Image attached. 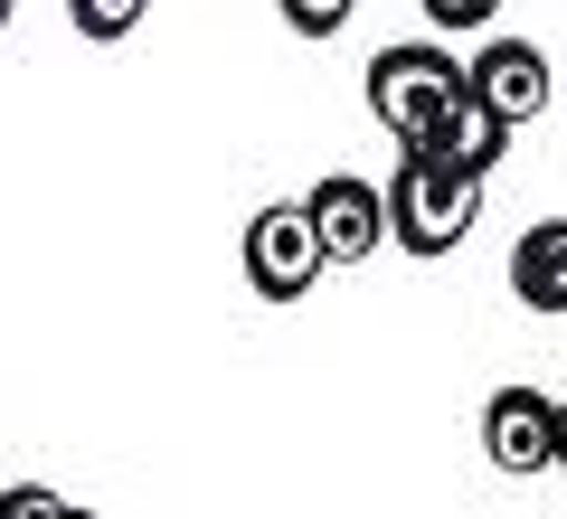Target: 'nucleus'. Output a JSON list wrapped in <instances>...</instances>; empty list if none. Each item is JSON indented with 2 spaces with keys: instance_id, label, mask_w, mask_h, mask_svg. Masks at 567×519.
<instances>
[{
  "instance_id": "nucleus-13",
  "label": "nucleus",
  "mask_w": 567,
  "mask_h": 519,
  "mask_svg": "<svg viewBox=\"0 0 567 519\" xmlns=\"http://www.w3.org/2000/svg\"><path fill=\"white\" fill-rule=\"evenodd\" d=\"M548 473H567V397H558V463H548Z\"/></svg>"
},
{
  "instance_id": "nucleus-14",
  "label": "nucleus",
  "mask_w": 567,
  "mask_h": 519,
  "mask_svg": "<svg viewBox=\"0 0 567 519\" xmlns=\"http://www.w3.org/2000/svg\"><path fill=\"white\" fill-rule=\"evenodd\" d=\"M10 10H20V0H0V29H10Z\"/></svg>"
},
{
  "instance_id": "nucleus-9",
  "label": "nucleus",
  "mask_w": 567,
  "mask_h": 519,
  "mask_svg": "<svg viewBox=\"0 0 567 519\" xmlns=\"http://www.w3.org/2000/svg\"><path fill=\"white\" fill-rule=\"evenodd\" d=\"M152 0H66V20H76V39H95V48H114L123 29L142 20Z\"/></svg>"
},
{
  "instance_id": "nucleus-7",
  "label": "nucleus",
  "mask_w": 567,
  "mask_h": 519,
  "mask_svg": "<svg viewBox=\"0 0 567 519\" xmlns=\"http://www.w3.org/2000/svg\"><path fill=\"white\" fill-rule=\"evenodd\" d=\"M502 142H511V123L492 114V104L473 95V85H454V95H445V114L425 123V142H416V152H425V160H454V170H492V160H502Z\"/></svg>"
},
{
  "instance_id": "nucleus-2",
  "label": "nucleus",
  "mask_w": 567,
  "mask_h": 519,
  "mask_svg": "<svg viewBox=\"0 0 567 519\" xmlns=\"http://www.w3.org/2000/svg\"><path fill=\"white\" fill-rule=\"evenodd\" d=\"M454 85H464V66H454L435 39L379 48V58H369V114H379L388 133L406 142V152H416V142H425V123L445 114V95H454Z\"/></svg>"
},
{
  "instance_id": "nucleus-15",
  "label": "nucleus",
  "mask_w": 567,
  "mask_h": 519,
  "mask_svg": "<svg viewBox=\"0 0 567 519\" xmlns=\"http://www.w3.org/2000/svg\"><path fill=\"white\" fill-rule=\"evenodd\" d=\"M66 519H95V510H76V500H66Z\"/></svg>"
},
{
  "instance_id": "nucleus-6",
  "label": "nucleus",
  "mask_w": 567,
  "mask_h": 519,
  "mask_svg": "<svg viewBox=\"0 0 567 519\" xmlns=\"http://www.w3.org/2000/svg\"><path fill=\"white\" fill-rule=\"evenodd\" d=\"M464 85L492 104L502 123H529V114H548V58L529 39H483V58L464 66Z\"/></svg>"
},
{
  "instance_id": "nucleus-12",
  "label": "nucleus",
  "mask_w": 567,
  "mask_h": 519,
  "mask_svg": "<svg viewBox=\"0 0 567 519\" xmlns=\"http://www.w3.org/2000/svg\"><path fill=\"white\" fill-rule=\"evenodd\" d=\"M416 10H425L435 29H483L492 10H502V0H416Z\"/></svg>"
},
{
  "instance_id": "nucleus-4",
  "label": "nucleus",
  "mask_w": 567,
  "mask_h": 519,
  "mask_svg": "<svg viewBox=\"0 0 567 519\" xmlns=\"http://www.w3.org/2000/svg\"><path fill=\"white\" fill-rule=\"evenodd\" d=\"M483 454L511 481L548 473L558 463V397H539V387H492L483 397Z\"/></svg>"
},
{
  "instance_id": "nucleus-1",
  "label": "nucleus",
  "mask_w": 567,
  "mask_h": 519,
  "mask_svg": "<svg viewBox=\"0 0 567 519\" xmlns=\"http://www.w3.org/2000/svg\"><path fill=\"white\" fill-rule=\"evenodd\" d=\"M379 208H388V246H406V256H454L473 237V218H483V170L406 152L398 180L379 189Z\"/></svg>"
},
{
  "instance_id": "nucleus-5",
  "label": "nucleus",
  "mask_w": 567,
  "mask_h": 519,
  "mask_svg": "<svg viewBox=\"0 0 567 519\" xmlns=\"http://www.w3.org/2000/svg\"><path fill=\"white\" fill-rule=\"evenodd\" d=\"M303 227H312V246H322V264H369V256H379V237H388V208H379V189H369V180L331 170V180L303 189Z\"/></svg>"
},
{
  "instance_id": "nucleus-10",
  "label": "nucleus",
  "mask_w": 567,
  "mask_h": 519,
  "mask_svg": "<svg viewBox=\"0 0 567 519\" xmlns=\"http://www.w3.org/2000/svg\"><path fill=\"white\" fill-rule=\"evenodd\" d=\"M275 10H284V29H303V39H331V29H341L360 0H275Z\"/></svg>"
},
{
  "instance_id": "nucleus-3",
  "label": "nucleus",
  "mask_w": 567,
  "mask_h": 519,
  "mask_svg": "<svg viewBox=\"0 0 567 519\" xmlns=\"http://www.w3.org/2000/svg\"><path fill=\"white\" fill-rule=\"evenodd\" d=\"M246 283H256L265 302H303L312 283H322V246H312V227H303V199L246 218Z\"/></svg>"
},
{
  "instance_id": "nucleus-11",
  "label": "nucleus",
  "mask_w": 567,
  "mask_h": 519,
  "mask_svg": "<svg viewBox=\"0 0 567 519\" xmlns=\"http://www.w3.org/2000/svg\"><path fill=\"white\" fill-rule=\"evenodd\" d=\"M0 519H66V500L48 491V481H10V491H0Z\"/></svg>"
},
{
  "instance_id": "nucleus-8",
  "label": "nucleus",
  "mask_w": 567,
  "mask_h": 519,
  "mask_svg": "<svg viewBox=\"0 0 567 519\" xmlns=\"http://www.w3.org/2000/svg\"><path fill=\"white\" fill-rule=\"evenodd\" d=\"M511 293L529 312H567V218L520 227V246H511Z\"/></svg>"
}]
</instances>
